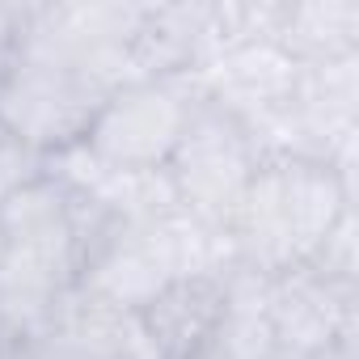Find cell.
Wrapping results in <instances>:
<instances>
[{
  "label": "cell",
  "mask_w": 359,
  "mask_h": 359,
  "mask_svg": "<svg viewBox=\"0 0 359 359\" xmlns=\"http://www.w3.org/2000/svg\"><path fill=\"white\" fill-rule=\"evenodd\" d=\"M351 208L355 191L330 165L304 156H266L229 224L237 262L266 279L300 271Z\"/></svg>",
  "instance_id": "cell-1"
},
{
  "label": "cell",
  "mask_w": 359,
  "mask_h": 359,
  "mask_svg": "<svg viewBox=\"0 0 359 359\" xmlns=\"http://www.w3.org/2000/svg\"><path fill=\"white\" fill-rule=\"evenodd\" d=\"M199 106L203 89L195 72L131 81L97 106L81 144L110 169H165Z\"/></svg>",
  "instance_id": "cell-2"
},
{
  "label": "cell",
  "mask_w": 359,
  "mask_h": 359,
  "mask_svg": "<svg viewBox=\"0 0 359 359\" xmlns=\"http://www.w3.org/2000/svg\"><path fill=\"white\" fill-rule=\"evenodd\" d=\"M258 165H262V152H258L250 127L203 102L191 114L182 140H177V148L165 165V177L177 195V208L229 233Z\"/></svg>",
  "instance_id": "cell-3"
},
{
  "label": "cell",
  "mask_w": 359,
  "mask_h": 359,
  "mask_svg": "<svg viewBox=\"0 0 359 359\" xmlns=\"http://www.w3.org/2000/svg\"><path fill=\"white\" fill-rule=\"evenodd\" d=\"M106 97L110 93L76 68L22 55L0 68V127L47 156L81 144Z\"/></svg>",
  "instance_id": "cell-4"
},
{
  "label": "cell",
  "mask_w": 359,
  "mask_h": 359,
  "mask_svg": "<svg viewBox=\"0 0 359 359\" xmlns=\"http://www.w3.org/2000/svg\"><path fill=\"white\" fill-rule=\"evenodd\" d=\"M359 334V283H334L309 266L271 279V359H313Z\"/></svg>",
  "instance_id": "cell-5"
},
{
  "label": "cell",
  "mask_w": 359,
  "mask_h": 359,
  "mask_svg": "<svg viewBox=\"0 0 359 359\" xmlns=\"http://www.w3.org/2000/svg\"><path fill=\"white\" fill-rule=\"evenodd\" d=\"M195 76H199L208 106H216V110L233 114L237 123H245L250 131H258L292 106L300 64L275 39H254V43L233 47L229 55L203 64Z\"/></svg>",
  "instance_id": "cell-6"
},
{
  "label": "cell",
  "mask_w": 359,
  "mask_h": 359,
  "mask_svg": "<svg viewBox=\"0 0 359 359\" xmlns=\"http://www.w3.org/2000/svg\"><path fill=\"white\" fill-rule=\"evenodd\" d=\"M220 309H224V275H191L173 279L135 317L156 359H195L212 346Z\"/></svg>",
  "instance_id": "cell-7"
},
{
  "label": "cell",
  "mask_w": 359,
  "mask_h": 359,
  "mask_svg": "<svg viewBox=\"0 0 359 359\" xmlns=\"http://www.w3.org/2000/svg\"><path fill=\"white\" fill-rule=\"evenodd\" d=\"M275 43L296 64L359 55V0H283Z\"/></svg>",
  "instance_id": "cell-8"
},
{
  "label": "cell",
  "mask_w": 359,
  "mask_h": 359,
  "mask_svg": "<svg viewBox=\"0 0 359 359\" xmlns=\"http://www.w3.org/2000/svg\"><path fill=\"white\" fill-rule=\"evenodd\" d=\"M220 359H271V279L250 266L224 271V309L212 334Z\"/></svg>",
  "instance_id": "cell-9"
},
{
  "label": "cell",
  "mask_w": 359,
  "mask_h": 359,
  "mask_svg": "<svg viewBox=\"0 0 359 359\" xmlns=\"http://www.w3.org/2000/svg\"><path fill=\"white\" fill-rule=\"evenodd\" d=\"M309 271H317V275H325L334 283H359V212L355 208L321 241V250L313 254Z\"/></svg>",
  "instance_id": "cell-10"
},
{
  "label": "cell",
  "mask_w": 359,
  "mask_h": 359,
  "mask_svg": "<svg viewBox=\"0 0 359 359\" xmlns=\"http://www.w3.org/2000/svg\"><path fill=\"white\" fill-rule=\"evenodd\" d=\"M51 173V156L22 144L18 135H0V208L9 199H18L22 191L39 187Z\"/></svg>",
  "instance_id": "cell-11"
},
{
  "label": "cell",
  "mask_w": 359,
  "mask_h": 359,
  "mask_svg": "<svg viewBox=\"0 0 359 359\" xmlns=\"http://www.w3.org/2000/svg\"><path fill=\"white\" fill-rule=\"evenodd\" d=\"M26 18H30V5H0V68L18 55L22 34H26Z\"/></svg>",
  "instance_id": "cell-12"
},
{
  "label": "cell",
  "mask_w": 359,
  "mask_h": 359,
  "mask_svg": "<svg viewBox=\"0 0 359 359\" xmlns=\"http://www.w3.org/2000/svg\"><path fill=\"white\" fill-rule=\"evenodd\" d=\"M313 359H359V334H355V338H342V342H334V346H325V351L313 355Z\"/></svg>",
  "instance_id": "cell-13"
},
{
  "label": "cell",
  "mask_w": 359,
  "mask_h": 359,
  "mask_svg": "<svg viewBox=\"0 0 359 359\" xmlns=\"http://www.w3.org/2000/svg\"><path fill=\"white\" fill-rule=\"evenodd\" d=\"M195 359H220V355H216V351L208 346V351H203V355H195Z\"/></svg>",
  "instance_id": "cell-14"
}]
</instances>
